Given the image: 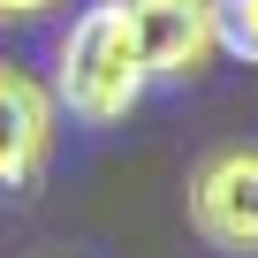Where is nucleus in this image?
I'll list each match as a JSON object with an SVG mask.
<instances>
[{"label": "nucleus", "mask_w": 258, "mask_h": 258, "mask_svg": "<svg viewBox=\"0 0 258 258\" xmlns=\"http://www.w3.org/2000/svg\"><path fill=\"white\" fill-rule=\"evenodd\" d=\"M61 8V0H0V23H8V31H31V23H46Z\"/></svg>", "instance_id": "423d86ee"}, {"label": "nucleus", "mask_w": 258, "mask_h": 258, "mask_svg": "<svg viewBox=\"0 0 258 258\" xmlns=\"http://www.w3.org/2000/svg\"><path fill=\"white\" fill-rule=\"evenodd\" d=\"M190 228L213 250L258 258V145H213L190 167Z\"/></svg>", "instance_id": "7ed1b4c3"}, {"label": "nucleus", "mask_w": 258, "mask_h": 258, "mask_svg": "<svg viewBox=\"0 0 258 258\" xmlns=\"http://www.w3.org/2000/svg\"><path fill=\"white\" fill-rule=\"evenodd\" d=\"M145 69H137V46H129L114 0H91V8L69 23L61 38V61H53V106H69L84 129H114L137 114L145 99Z\"/></svg>", "instance_id": "f257e3e1"}, {"label": "nucleus", "mask_w": 258, "mask_h": 258, "mask_svg": "<svg viewBox=\"0 0 258 258\" xmlns=\"http://www.w3.org/2000/svg\"><path fill=\"white\" fill-rule=\"evenodd\" d=\"M53 137H61V106H53V91H46L31 69L0 61V190H8V198H23V190L46 182Z\"/></svg>", "instance_id": "20e7f679"}, {"label": "nucleus", "mask_w": 258, "mask_h": 258, "mask_svg": "<svg viewBox=\"0 0 258 258\" xmlns=\"http://www.w3.org/2000/svg\"><path fill=\"white\" fill-rule=\"evenodd\" d=\"M114 16L137 46L145 84H198L220 46H213V0H114Z\"/></svg>", "instance_id": "f03ea898"}, {"label": "nucleus", "mask_w": 258, "mask_h": 258, "mask_svg": "<svg viewBox=\"0 0 258 258\" xmlns=\"http://www.w3.org/2000/svg\"><path fill=\"white\" fill-rule=\"evenodd\" d=\"M213 46L258 69V0H213Z\"/></svg>", "instance_id": "39448f33"}]
</instances>
